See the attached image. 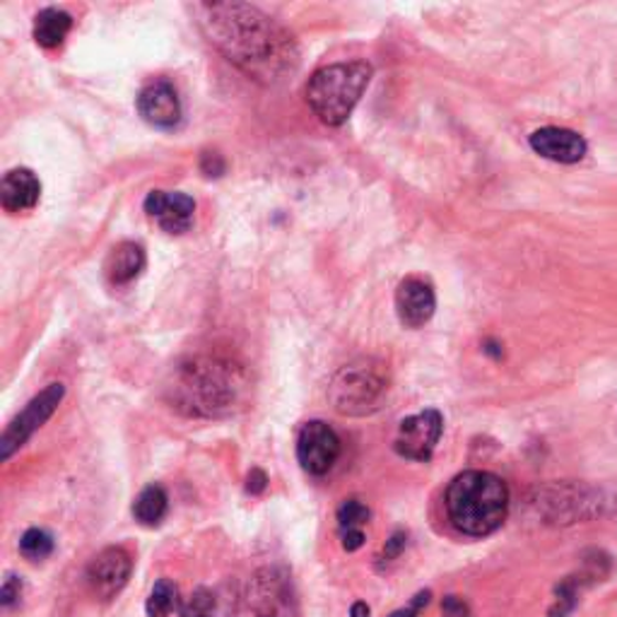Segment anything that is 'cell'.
<instances>
[{
    "mask_svg": "<svg viewBox=\"0 0 617 617\" xmlns=\"http://www.w3.org/2000/svg\"><path fill=\"white\" fill-rule=\"evenodd\" d=\"M201 28L223 54L256 80L275 83L297 68L294 39L247 3L201 6Z\"/></svg>",
    "mask_w": 617,
    "mask_h": 617,
    "instance_id": "obj_1",
    "label": "cell"
},
{
    "mask_svg": "<svg viewBox=\"0 0 617 617\" xmlns=\"http://www.w3.org/2000/svg\"><path fill=\"white\" fill-rule=\"evenodd\" d=\"M176 410L191 418H227L243 408L249 379L239 365L220 357H191L166 386Z\"/></svg>",
    "mask_w": 617,
    "mask_h": 617,
    "instance_id": "obj_2",
    "label": "cell"
},
{
    "mask_svg": "<svg viewBox=\"0 0 617 617\" xmlns=\"http://www.w3.org/2000/svg\"><path fill=\"white\" fill-rule=\"evenodd\" d=\"M444 507L448 521L463 535H490L507 519L509 487L495 473L466 470L448 483Z\"/></svg>",
    "mask_w": 617,
    "mask_h": 617,
    "instance_id": "obj_3",
    "label": "cell"
},
{
    "mask_svg": "<svg viewBox=\"0 0 617 617\" xmlns=\"http://www.w3.org/2000/svg\"><path fill=\"white\" fill-rule=\"evenodd\" d=\"M369 63L347 61L316 71L306 83V105L326 126H343L371 83Z\"/></svg>",
    "mask_w": 617,
    "mask_h": 617,
    "instance_id": "obj_4",
    "label": "cell"
},
{
    "mask_svg": "<svg viewBox=\"0 0 617 617\" xmlns=\"http://www.w3.org/2000/svg\"><path fill=\"white\" fill-rule=\"evenodd\" d=\"M389 393V369L375 357L345 365L328 386V398L340 415L365 418L377 413Z\"/></svg>",
    "mask_w": 617,
    "mask_h": 617,
    "instance_id": "obj_5",
    "label": "cell"
},
{
    "mask_svg": "<svg viewBox=\"0 0 617 617\" xmlns=\"http://www.w3.org/2000/svg\"><path fill=\"white\" fill-rule=\"evenodd\" d=\"M600 495L594 487L558 483L538 490L533 507L548 523H576L596 517L600 511Z\"/></svg>",
    "mask_w": 617,
    "mask_h": 617,
    "instance_id": "obj_6",
    "label": "cell"
},
{
    "mask_svg": "<svg viewBox=\"0 0 617 617\" xmlns=\"http://www.w3.org/2000/svg\"><path fill=\"white\" fill-rule=\"evenodd\" d=\"M249 606L256 617H297L300 603L292 576L282 567H263L249 582Z\"/></svg>",
    "mask_w": 617,
    "mask_h": 617,
    "instance_id": "obj_7",
    "label": "cell"
},
{
    "mask_svg": "<svg viewBox=\"0 0 617 617\" xmlns=\"http://www.w3.org/2000/svg\"><path fill=\"white\" fill-rule=\"evenodd\" d=\"M63 396H66L63 383H48L42 393L32 398L28 408L8 424V430L0 436V461H8L36 430L44 427V422L56 413Z\"/></svg>",
    "mask_w": 617,
    "mask_h": 617,
    "instance_id": "obj_8",
    "label": "cell"
},
{
    "mask_svg": "<svg viewBox=\"0 0 617 617\" xmlns=\"http://www.w3.org/2000/svg\"><path fill=\"white\" fill-rule=\"evenodd\" d=\"M444 432V418L440 410H422V413H415L405 418L401 424H398L396 440H393V448L398 456L410 458V461H430L436 444L442 440Z\"/></svg>",
    "mask_w": 617,
    "mask_h": 617,
    "instance_id": "obj_9",
    "label": "cell"
},
{
    "mask_svg": "<svg viewBox=\"0 0 617 617\" xmlns=\"http://www.w3.org/2000/svg\"><path fill=\"white\" fill-rule=\"evenodd\" d=\"M133 572V560L128 550L113 545L105 548L87 564V586L99 600H111L128 584Z\"/></svg>",
    "mask_w": 617,
    "mask_h": 617,
    "instance_id": "obj_10",
    "label": "cell"
},
{
    "mask_svg": "<svg viewBox=\"0 0 617 617\" xmlns=\"http://www.w3.org/2000/svg\"><path fill=\"white\" fill-rule=\"evenodd\" d=\"M340 456V440L331 424L312 420L297 436V458L302 468L312 475H326Z\"/></svg>",
    "mask_w": 617,
    "mask_h": 617,
    "instance_id": "obj_11",
    "label": "cell"
},
{
    "mask_svg": "<svg viewBox=\"0 0 617 617\" xmlns=\"http://www.w3.org/2000/svg\"><path fill=\"white\" fill-rule=\"evenodd\" d=\"M436 294L430 280L410 275L396 288V312L405 328H422L434 316Z\"/></svg>",
    "mask_w": 617,
    "mask_h": 617,
    "instance_id": "obj_12",
    "label": "cell"
},
{
    "mask_svg": "<svg viewBox=\"0 0 617 617\" xmlns=\"http://www.w3.org/2000/svg\"><path fill=\"white\" fill-rule=\"evenodd\" d=\"M145 213L166 235H184L193 225L196 201L178 191H150L145 198Z\"/></svg>",
    "mask_w": 617,
    "mask_h": 617,
    "instance_id": "obj_13",
    "label": "cell"
},
{
    "mask_svg": "<svg viewBox=\"0 0 617 617\" xmlns=\"http://www.w3.org/2000/svg\"><path fill=\"white\" fill-rule=\"evenodd\" d=\"M136 107L143 121L154 128H174L182 121V99H178L174 85L166 80H154L140 89Z\"/></svg>",
    "mask_w": 617,
    "mask_h": 617,
    "instance_id": "obj_14",
    "label": "cell"
},
{
    "mask_svg": "<svg viewBox=\"0 0 617 617\" xmlns=\"http://www.w3.org/2000/svg\"><path fill=\"white\" fill-rule=\"evenodd\" d=\"M529 143H531L533 152L540 154V158L558 162V164L582 162L588 150L584 136L570 131V128H558V126L538 128L535 133H531Z\"/></svg>",
    "mask_w": 617,
    "mask_h": 617,
    "instance_id": "obj_15",
    "label": "cell"
},
{
    "mask_svg": "<svg viewBox=\"0 0 617 617\" xmlns=\"http://www.w3.org/2000/svg\"><path fill=\"white\" fill-rule=\"evenodd\" d=\"M39 198H42V182L32 170H10L3 176V184H0V203H3L6 213L20 215L30 213L36 208Z\"/></svg>",
    "mask_w": 617,
    "mask_h": 617,
    "instance_id": "obj_16",
    "label": "cell"
},
{
    "mask_svg": "<svg viewBox=\"0 0 617 617\" xmlns=\"http://www.w3.org/2000/svg\"><path fill=\"white\" fill-rule=\"evenodd\" d=\"M145 249L136 241H121L109 251L105 261V275L111 285H128L145 270Z\"/></svg>",
    "mask_w": 617,
    "mask_h": 617,
    "instance_id": "obj_17",
    "label": "cell"
},
{
    "mask_svg": "<svg viewBox=\"0 0 617 617\" xmlns=\"http://www.w3.org/2000/svg\"><path fill=\"white\" fill-rule=\"evenodd\" d=\"M71 30H73V18L66 10L46 8L34 18V42L46 51L63 46Z\"/></svg>",
    "mask_w": 617,
    "mask_h": 617,
    "instance_id": "obj_18",
    "label": "cell"
},
{
    "mask_svg": "<svg viewBox=\"0 0 617 617\" xmlns=\"http://www.w3.org/2000/svg\"><path fill=\"white\" fill-rule=\"evenodd\" d=\"M170 509V497H166L164 487L160 485H148L133 501V517L138 523L143 526H160Z\"/></svg>",
    "mask_w": 617,
    "mask_h": 617,
    "instance_id": "obj_19",
    "label": "cell"
},
{
    "mask_svg": "<svg viewBox=\"0 0 617 617\" xmlns=\"http://www.w3.org/2000/svg\"><path fill=\"white\" fill-rule=\"evenodd\" d=\"M176 606V586L170 578H160L158 584L152 586L145 610L150 617H166Z\"/></svg>",
    "mask_w": 617,
    "mask_h": 617,
    "instance_id": "obj_20",
    "label": "cell"
},
{
    "mask_svg": "<svg viewBox=\"0 0 617 617\" xmlns=\"http://www.w3.org/2000/svg\"><path fill=\"white\" fill-rule=\"evenodd\" d=\"M20 552L32 562L46 560L54 552V538L42 529H30L20 538Z\"/></svg>",
    "mask_w": 617,
    "mask_h": 617,
    "instance_id": "obj_21",
    "label": "cell"
},
{
    "mask_svg": "<svg viewBox=\"0 0 617 617\" xmlns=\"http://www.w3.org/2000/svg\"><path fill=\"white\" fill-rule=\"evenodd\" d=\"M371 511L367 505H362L359 499H347L338 507V523L340 531H353V529H362V526L369 521Z\"/></svg>",
    "mask_w": 617,
    "mask_h": 617,
    "instance_id": "obj_22",
    "label": "cell"
},
{
    "mask_svg": "<svg viewBox=\"0 0 617 617\" xmlns=\"http://www.w3.org/2000/svg\"><path fill=\"white\" fill-rule=\"evenodd\" d=\"M201 170H203V174L208 176V178H217V176H223V174H225L227 164H225V160H223V154H217V152H203Z\"/></svg>",
    "mask_w": 617,
    "mask_h": 617,
    "instance_id": "obj_23",
    "label": "cell"
},
{
    "mask_svg": "<svg viewBox=\"0 0 617 617\" xmlns=\"http://www.w3.org/2000/svg\"><path fill=\"white\" fill-rule=\"evenodd\" d=\"M20 591H22L20 578L15 574H8L6 582H3V588H0V603H3L6 608H10L12 603L20 598Z\"/></svg>",
    "mask_w": 617,
    "mask_h": 617,
    "instance_id": "obj_24",
    "label": "cell"
},
{
    "mask_svg": "<svg viewBox=\"0 0 617 617\" xmlns=\"http://www.w3.org/2000/svg\"><path fill=\"white\" fill-rule=\"evenodd\" d=\"M405 543H408V535H405L403 531L393 533L389 540H386V548H383L381 560H383V562H393V560L405 550Z\"/></svg>",
    "mask_w": 617,
    "mask_h": 617,
    "instance_id": "obj_25",
    "label": "cell"
},
{
    "mask_svg": "<svg viewBox=\"0 0 617 617\" xmlns=\"http://www.w3.org/2000/svg\"><path fill=\"white\" fill-rule=\"evenodd\" d=\"M442 617H473L466 603H463L458 596H446L442 600Z\"/></svg>",
    "mask_w": 617,
    "mask_h": 617,
    "instance_id": "obj_26",
    "label": "cell"
},
{
    "mask_svg": "<svg viewBox=\"0 0 617 617\" xmlns=\"http://www.w3.org/2000/svg\"><path fill=\"white\" fill-rule=\"evenodd\" d=\"M427 603H430V591H422V594H418L408 608L396 610V613H391L389 617H418V613H420L424 606H427Z\"/></svg>",
    "mask_w": 617,
    "mask_h": 617,
    "instance_id": "obj_27",
    "label": "cell"
},
{
    "mask_svg": "<svg viewBox=\"0 0 617 617\" xmlns=\"http://www.w3.org/2000/svg\"><path fill=\"white\" fill-rule=\"evenodd\" d=\"M340 538H343V548L347 552H355L365 545V533L362 529H353V531H340Z\"/></svg>",
    "mask_w": 617,
    "mask_h": 617,
    "instance_id": "obj_28",
    "label": "cell"
},
{
    "mask_svg": "<svg viewBox=\"0 0 617 617\" xmlns=\"http://www.w3.org/2000/svg\"><path fill=\"white\" fill-rule=\"evenodd\" d=\"M268 487V478H266V473L261 468H253L249 473V480H247V490L251 495H261L263 490Z\"/></svg>",
    "mask_w": 617,
    "mask_h": 617,
    "instance_id": "obj_29",
    "label": "cell"
},
{
    "mask_svg": "<svg viewBox=\"0 0 617 617\" xmlns=\"http://www.w3.org/2000/svg\"><path fill=\"white\" fill-rule=\"evenodd\" d=\"M350 617H369V606H367V603L357 600L355 606H353V610H350Z\"/></svg>",
    "mask_w": 617,
    "mask_h": 617,
    "instance_id": "obj_30",
    "label": "cell"
}]
</instances>
